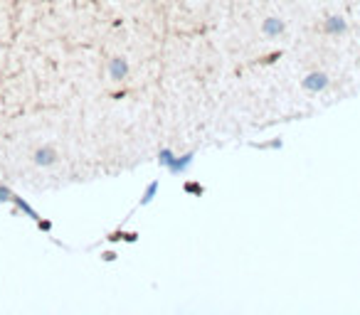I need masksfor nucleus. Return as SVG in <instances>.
Segmentation results:
<instances>
[{
	"instance_id": "nucleus-3",
	"label": "nucleus",
	"mask_w": 360,
	"mask_h": 315,
	"mask_svg": "<svg viewBox=\"0 0 360 315\" xmlns=\"http://www.w3.org/2000/svg\"><path fill=\"white\" fill-rule=\"evenodd\" d=\"M323 32L331 35V37H338V35H345L348 32V20L341 18V15H331V18L323 20Z\"/></svg>"
},
{
	"instance_id": "nucleus-10",
	"label": "nucleus",
	"mask_w": 360,
	"mask_h": 315,
	"mask_svg": "<svg viewBox=\"0 0 360 315\" xmlns=\"http://www.w3.org/2000/svg\"><path fill=\"white\" fill-rule=\"evenodd\" d=\"M13 190L10 187H5V185H0V202H13Z\"/></svg>"
},
{
	"instance_id": "nucleus-11",
	"label": "nucleus",
	"mask_w": 360,
	"mask_h": 315,
	"mask_svg": "<svg viewBox=\"0 0 360 315\" xmlns=\"http://www.w3.org/2000/svg\"><path fill=\"white\" fill-rule=\"evenodd\" d=\"M114 259H116L114 251H106V254H104V261H114Z\"/></svg>"
},
{
	"instance_id": "nucleus-2",
	"label": "nucleus",
	"mask_w": 360,
	"mask_h": 315,
	"mask_svg": "<svg viewBox=\"0 0 360 315\" xmlns=\"http://www.w3.org/2000/svg\"><path fill=\"white\" fill-rule=\"evenodd\" d=\"M106 69H109L111 81H124V79L129 76V59H126V57H111Z\"/></svg>"
},
{
	"instance_id": "nucleus-7",
	"label": "nucleus",
	"mask_w": 360,
	"mask_h": 315,
	"mask_svg": "<svg viewBox=\"0 0 360 315\" xmlns=\"http://www.w3.org/2000/svg\"><path fill=\"white\" fill-rule=\"evenodd\" d=\"M13 204H15V207H18L20 212H25V214H27V217H30V219H35V222H42V219H39V214L37 212H35V209H32V207H30V204L25 202V200H22V197H18V195H13Z\"/></svg>"
},
{
	"instance_id": "nucleus-4",
	"label": "nucleus",
	"mask_w": 360,
	"mask_h": 315,
	"mask_svg": "<svg viewBox=\"0 0 360 315\" xmlns=\"http://www.w3.org/2000/svg\"><path fill=\"white\" fill-rule=\"evenodd\" d=\"M57 158H59V153L52 146H42V148H37L35 153H32V163L39 167H50V165H55L57 163Z\"/></svg>"
},
{
	"instance_id": "nucleus-9",
	"label": "nucleus",
	"mask_w": 360,
	"mask_h": 315,
	"mask_svg": "<svg viewBox=\"0 0 360 315\" xmlns=\"http://www.w3.org/2000/svg\"><path fill=\"white\" fill-rule=\"evenodd\" d=\"M173 160H175V153H173L171 148H163L161 153H158V163L166 167V170H168V167L173 165Z\"/></svg>"
},
{
	"instance_id": "nucleus-6",
	"label": "nucleus",
	"mask_w": 360,
	"mask_h": 315,
	"mask_svg": "<svg viewBox=\"0 0 360 315\" xmlns=\"http://www.w3.org/2000/svg\"><path fill=\"white\" fill-rule=\"evenodd\" d=\"M192 163H195V153H192V150L185 153V155H175V160H173V165L168 167V172H173V175H185Z\"/></svg>"
},
{
	"instance_id": "nucleus-1",
	"label": "nucleus",
	"mask_w": 360,
	"mask_h": 315,
	"mask_svg": "<svg viewBox=\"0 0 360 315\" xmlns=\"http://www.w3.org/2000/svg\"><path fill=\"white\" fill-rule=\"evenodd\" d=\"M328 84H331V79L326 72H308V74L301 79V89L308 94H321L328 89Z\"/></svg>"
},
{
	"instance_id": "nucleus-5",
	"label": "nucleus",
	"mask_w": 360,
	"mask_h": 315,
	"mask_svg": "<svg viewBox=\"0 0 360 315\" xmlns=\"http://www.w3.org/2000/svg\"><path fill=\"white\" fill-rule=\"evenodd\" d=\"M284 30H286V22L282 18H274V15H271V18H266L264 22H262V35L269 39L279 37Z\"/></svg>"
},
{
	"instance_id": "nucleus-8",
	"label": "nucleus",
	"mask_w": 360,
	"mask_h": 315,
	"mask_svg": "<svg viewBox=\"0 0 360 315\" xmlns=\"http://www.w3.org/2000/svg\"><path fill=\"white\" fill-rule=\"evenodd\" d=\"M158 190H161V183H158V180L148 183V187H146V190H143V195H141V207L151 204L153 200H155V195H158Z\"/></svg>"
}]
</instances>
